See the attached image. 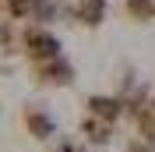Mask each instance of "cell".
Here are the masks:
<instances>
[{
    "label": "cell",
    "instance_id": "6da1fadb",
    "mask_svg": "<svg viewBox=\"0 0 155 152\" xmlns=\"http://www.w3.org/2000/svg\"><path fill=\"white\" fill-rule=\"evenodd\" d=\"M25 50H28V57H35V60H53V57H60V43L49 32H25Z\"/></svg>",
    "mask_w": 155,
    "mask_h": 152
},
{
    "label": "cell",
    "instance_id": "7a4b0ae2",
    "mask_svg": "<svg viewBox=\"0 0 155 152\" xmlns=\"http://www.w3.org/2000/svg\"><path fill=\"white\" fill-rule=\"evenodd\" d=\"M102 14H106V0H81V7H78V18L85 25H99Z\"/></svg>",
    "mask_w": 155,
    "mask_h": 152
},
{
    "label": "cell",
    "instance_id": "3957f363",
    "mask_svg": "<svg viewBox=\"0 0 155 152\" xmlns=\"http://www.w3.org/2000/svg\"><path fill=\"white\" fill-rule=\"evenodd\" d=\"M88 106H92V113L102 117V120H116V117H120V99H102V95H95Z\"/></svg>",
    "mask_w": 155,
    "mask_h": 152
},
{
    "label": "cell",
    "instance_id": "277c9868",
    "mask_svg": "<svg viewBox=\"0 0 155 152\" xmlns=\"http://www.w3.org/2000/svg\"><path fill=\"white\" fill-rule=\"evenodd\" d=\"M71 74H74V71H71V64H67V60H60V57H57V64L42 67V78H46V81H57V85H67Z\"/></svg>",
    "mask_w": 155,
    "mask_h": 152
},
{
    "label": "cell",
    "instance_id": "5b68a950",
    "mask_svg": "<svg viewBox=\"0 0 155 152\" xmlns=\"http://www.w3.org/2000/svg\"><path fill=\"white\" fill-rule=\"evenodd\" d=\"M28 127H32V134H39V138L53 134V120H49L46 113H39V110H32V113H28Z\"/></svg>",
    "mask_w": 155,
    "mask_h": 152
},
{
    "label": "cell",
    "instance_id": "8992f818",
    "mask_svg": "<svg viewBox=\"0 0 155 152\" xmlns=\"http://www.w3.org/2000/svg\"><path fill=\"white\" fill-rule=\"evenodd\" d=\"M127 11L134 14V18H141V21H148L155 14V4L152 0H127Z\"/></svg>",
    "mask_w": 155,
    "mask_h": 152
}]
</instances>
